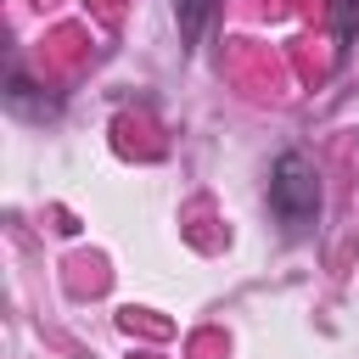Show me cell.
<instances>
[{
  "label": "cell",
  "mask_w": 359,
  "mask_h": 359,
  "mask_svg": "<svg viewBox=\"0 0 359 359\" xmlns=\"http://www.w3.org/2000/svg\"><path fill=\"white\" fill-rule=\"evenodd\" d=\"M269 213L286 224V236H309L320 224V168L309 151H280L269 168Z\"/></svg>",
  "instance_id": "6da1fadb"
},
{
  "label": "cell",
  "mask_w": 359,
  "mask_h": 359,
  "mask_svg": "<svg viewBox=\"0 0 359 359\" xmlns=\"http://www.w3.org/2000/svg\"><path fill=\"white\" fill-rule=\"evenodd\" d=\"M6 107H11L17 118H34V123H45V112H56V101H45V90L22 73V62L6 67Z\"/></svg>",
  "instance_id": "7a4b0ae2"
},
{
  "label": "cell",
  "mask_w": 359,
  "mask_h": 359,
  "mask_svg": "<svg viewBox=\"0 0 359 359\" xmlns=\"http://www.w3.org/2000/svg\"><path fill=\"white\" fill-rule=\"evenodd\" d=\"M213 11H219V0H174V22H180V39H185V45H202V34H208Z\"/></svg>",
  "instance_id": "3957f363"
},
{
  "label": "cell",
  "mask_w": 359,
  "mask_h": 359,
  "mask_svg": "<svg viewBox=\"0 0 359 359\" xmlns=\"http://www.w3.org/2000/svg\"><path fill=\"white\" fill-rule=\"evenodd\" d=\"M359 34V0H337V50H348Z\"/></svg>",
  "instance_id": "277c9868"
}]
</instances>
